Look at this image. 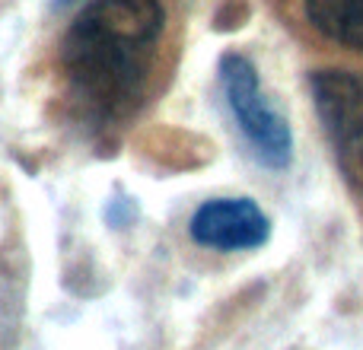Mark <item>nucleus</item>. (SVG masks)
Listing matches in <instances>:
<instances>
[{
	"mask_svg": "<svg viewBox=\"0 0 363 350\" xmlns=\"http://www.w3.org/2000/svg\"><path fill=\"white\" fill-rule=\"evenodd\" d=\"M309 89L338 169L354 188H363V74L322 67L309 74Z\"/></svg>",
	"mask_w": 363,
	"mask_h": 350,
	"instance_id": "nucleus-3",
	"label": "nucleus"
},
{
	"mask_svg": "<svg viewBox=\"0 0 363 350\" xmlns=\"http://www.w3.org/2000/svg\"><path fill=\"white\" fill-rule=\"evenodd\" d=\"M51 4L57 6V10H61V6H67V4H74V0H51Z\"/></svg>",
	"mask_w": 363,
	"mask_h": 350,
	"instance_id": "nucleus-6",
	"label": "nucleus"
},
{
	"mask_svg": "<svg viewBox=\"0 0 363 350\" xmlns=\"http://www.w3.org/2000/svg\"><path fill=\"white\" fill-rule=\"evenodd\" d=\"M303 16L325 42L363 51V0H303Z\"/></svg>",
	"mask_w": 363,
	"mask_h": 350,
	"instance_id": "nucleus-5",
	"label": "nucleus"
},
{
	"mask_svg": "<svg viewBox=\"0 0 363 350\" xmlns=\"http://www.w3.org/2000/svg\"><path fill=\"white\" fill-rule=\"evenodd\" d=\"M188 232L201 249L242 252L268 242L271 220L252 198H213L191 213Z\"/></svg>",
	"mask_w": 363,
	"mask_h": 350,
	"instance_id": "nucleus-4",
	"label": "nucleus"
},
{
	"mask_svg": "<svg viewBox=\"0 0 363 350\" xmlns=\"http://www.w3.org/2000/svg\"><path fill=\"white\" fill-rule=\"evenodd\" d=\"M220 83H223L226 106L258 163H264L268 169H287L294 159V134L287 118L264 99L255 64L239 51H230L220 57Z\"/></svg>",
	"mask_w": 363,
	"mask_h": 350,
	"instance_id": "nucleus-2",
	"label": "nucleus"
},
{
	"mask_svg": "<svg viewBox=\"0 0 363 350\" xmlns=\"http://www.w3.org/2000/svg\"><path fill=\"white\" fill-rule=\"evenodd\" d=\"M163 32V0H89L57 45L70 93L102 118H125L147 93Z\"/></svg>",
	"mask_w": 363,
	"mask_h": 350,
	"instance_id": "nucleus-1",
	"label": "nucleus"
}]
</instances>
